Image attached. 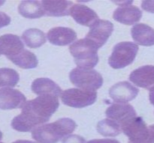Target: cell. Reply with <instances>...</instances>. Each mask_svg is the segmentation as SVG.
Returning <instances> with one entry per match:
<instances>
[{
    "label": "cell",
    "mask_w": 154,
    "mask_h": 143,
    "mask_svg": "<svg viewBox=\"0 0 154 143\" xmlns=\"http://www.w3.org/2000/svg\"><path fill=\"white\" fill-rule=\"evenodd\" d=\"M141 7L150 13H154V1H143Z\"/></svg>",
    "instance_id": "4316f807"
},
{
    "label": "cell",
    "mask_w": 154,
    "mask_h": 143,
    "mask_svg": "<svg viewBox=\"0 0 154 143\" xmlns=\"http://www.w3.org/2000/svg\"><path fill=\"white\" fill-rule=\"evenodd\" d=\"M87 143H120L117 139H93Z\"/></svg>",
    "instance_id": "83f0119b"
},
{
    "label": "cell",
    "mask_w": 154,
    "mask_h": 143,
    "mask_svg": "<svg viewBox=\"0 0 154 143\" xmlns=\"http://www.w3.org/2000/svg\"><path fill=\"white\" fill-rule=\"evenodd\" d=\"M60 106L58 97L41 95L26 101L22 112L11 121L14 130L20 132L32 131L36 126L48 122Z\"/></svg>",
    "instance_id": "6da1fadb"
},
{
    "label": "cell",
    "mask_w": 154,
    "mask_h": 143,
    "mask_svg": "<svg viewBox=\"0 0 154 143\" xmlns=\"http://www.w3.org/2000/svg\"><path fill=\"white\" fill-rule=\"evenodd\" d=\"M98 49L99 48L86 37L74 42L69 46L75 64L83 70H90L96 67L99 62Z\"/></svg>",
    "instance_id": "3957f363"
},
{
    "label": "cell",
    "mask_w": 154,
    "mask_h": 143,
    "mask_svg": "<svg viewBox=\"0 0 154 143\" xmlns=\"http://www.w3.org/2000/svg\"><path fill=\"white\" fill-rule=\"evenodd\" d=\"M13 143H37L35 142H32V141H29V140H17L15 141Z\"/></svg>",
    "instance_id": "4dcf8cb0"
},
{
    "label": "cell",
    "mask_w": 154,
    "mask_h": 143,
    "mask_svg": "<svg viewBox=\"0 0 154 143\" xmlns=\"http://www.w3.org/2000/svg\"><path fill=\"white\" fill-rule=\"evenodd\" d=\"M120 127L129 138L128 143H150L148 127L141 117H135Z\"/></svg>",
    "instance_id": "52a82bcc"
},
{
    "label": "cell",
    "mask_w": 154,
    "mask_h": 143,
    "mask_svg": "<svg viewBox=\"0 0 154 143\" xmlns=\"http://www.w3.org/2000/svg\"><path fill=\"white\" fill-rule=\"evenodd\" d=\"M4 3H5V1H0V6L2 5V4H4Z\"/></svg>",
    "instance_id": "d6a6232c"
},
{
    "label": "cell",
    "mask_w": 154,
    "mask_h": 143,
    "mask_svg": "<svg viewBox=\"0 0 154 143\" xmlns=\"http://www.w3.org/2000/svg\"><path fill=\"white\" fill-rule=\"evenodd\" d=\"M139 90L129 83L123 81L113 85L109 90V95L114 102L126 103L134 100L138 95Z\"/></svg>",
    "instance_id": "9c48e42d"
},
{
    "label": "cell",
    "mask_w": 154,
    "mask_h": 143,
    "mask_svg": "<svg viewBox=\"0 0 154 143\" xmlns=\"http://www.w3.org/2000/svg\"><path fill=\"white\" fill-rule=\"evenodd\" d=\"M90 28L86 38L93 42L99 49L106 43L114 31L112 22L105 19H99Z\"/></svg>",
    "instance_id": "ba28073f"
},
{
    "label": "cell",
    "mask_w": 154,
    "mask_h": 143,
    "mask_svg": "<svg viewBox=\"0 0 154 143\" xmlns=\"http://www.w3.org/2000/svg\"><path fill=\"white\" fill-rule=\"evenodd\" d=\"M33 93L37 95H53L58 97L62 95V89L55 82L48 78H38L31 85Z\"/></svg>",
    "instance_id": "e0dca14e"
},
{
    "label": "cell",
    "mask_w": 154,
    "mask_h": 143,
    "mask_svg": "<svg viewBox=\"0 0 154 143\" xmlns=\"http://www.w3.org/2000/svg\"><path fill=\"white\" fill-rule=\"evenodd\" d=\"M45 15L49 16H63L70 15V9L73 6L71 1H42Z\"/></svg>",
    "instance_id": "d6986e66"
},
{
    "label": "cell",
    "mask_w": 154,
    "mask_h": 143,
    "mask_svg": "<svg viewBox=\"0 0 154 143\" xmlns=\"http://www.w3.org/2000/svg\"><path fill=\"white\" fill-rule=\"evenodd\" d=\"M76 127L75 121L71 118H60L55 122L36 127L32 131V137L38 143H57L71 134Z\"/></svg>",
    "instance_id": "7a4b0ae2"
},
{
    "label": "cell",
    "mask_w": 154,
    "mask_h": 143,
    "mask_svg": "<svg viewBox=\"0 0 154 143\" xmlns=\"http://www.w3.org/2000/svg\"><path fill=\"white\" fill-rule=\"evenodd\" d=\"M11 17L5 13L0 11V28L7 26L10 24Z\"/></svg>",
    "instance_id": "484cf974"
},
{
    "label": "cell",
    "mask_w": 154,
    "mask_h": 143,
    "mask_svg": "<svg viewBox=\"0 0 154 143\" xmlns=\"http://www.w3.org/2000/svg\"><path fill=\"white\" fill-rule=\"evenodd\" d=\"M48 39L51 43L57 46H66L77 39V34L72 28L56 27L48 31Z\"/></svg>",
    "instance_id": "9a60e30c"
},
{
    "label": "cell",
    "mask_w": 154,
    "mask_h": 143,
    "mask_svg": "<svg viewBox=\"0 0 154 143\" xmlns=\"http://www.w3.org/2000/svg\"><path fill=\"white\" fill-rule=\"evenodd\" d=\"M98 133L104 136L114 137L121 133V127L115 121L111 119H104L99 121L96 127Z\"/></svg>",
    "instance_id": "603a6c76"
},
{
    "label": "cell",
    "mask_w": 154,
    "mask_h": 143,
    "mask_svg": "<svg viewBox=\"0 0 154 143\" xmlns=\"http://www.w3.org/2000/svg\"><path fill=\"white\" fill-rule=\"evenodd\" d=\"M20 80L19 73L15 70L8 67L0 68V88L14 87Z\"/></svg>",
    "instance_id": "cb8c5ba5"
},
{
    "label": "cell",
    "mask_w": 154,
    "mask_h": 143,
    "mask_svg": "<svg viewBox=\"0 0 154 143\" xmlns=\"http://www.w3.org/2000/svg\"><path fill=\"white\" fill-rule=\"evenodd\" d=\"M70 15L78 23L84 26L90 27L99 19L96 11L81 4H73L70 9Z\"/></svg>",
    "instance_id": "2e32d148"
},
{
    "label": "cell",
    "mask_w": 154,
    "mask_h": 143,
    "mask_svg": "<svg viewBox=\"0 0 154 143\" xmlns=\"http://www.w3.org/2000/svg\"><path fill=\"white\" fill-rule=\"evenodd\" d=\"M26 103V98L22 92L11 88L0 89V109H20Z\"/></svg>",
    "instance_id": "30bf717a"
},
{
    "label": "cell",
    "mask_w": 154,
    "mask_h": 143,
    "mask_svg": "<svg viewBox=\"0 0 154 143\" xmlns=\"http://www.w3.org/2000/svg\"><path fill=\"white\" fill-rule=\"evenodd\" d=\"M149 98L152 104L154 105V86L150 89V94H149Z\"/></svg>",
    "instance_id": "f546056e"
},
{
    "label": "cell",
    "mask_w": 154,
    "mask_h": 143,
    "mask_svg": "<svg viewBox=\"0 0 154 143\" xmlns=\"http://www.w3.org/2000/svg\"><path fill=\"white\" fill-rule=\"evenodd\" d=\"M133 40L141 46H150L154 45V29L144 23H138L131 29Z\"/></svg>",
    "instance_id": "ac0fdd59"
},
{
    "label": "cell",
    "mask_w": 154,
    "mask_h": 143,
    "mask_svg": "<svg viewBox=\"0 0 154 143\" xmlns=\"http://www.w3.org/2000/svg\"><path fill=\"white\" fill-rule=\"evenodd\" d=\"M18 11L21 16L29 19H37L45 15L40 1H22L18 6Z\"/></svg>",
    "instance_id": "ffe728a7"
},
{
    "label": "cell",
    "mask_w": 154,
    "mask_h": 143,
    "mask_svg": "<svg viewBox=\"0 0 154 143\" xmlns=\"http://www.w3.org/2000/svg\"><path fill=\"white\" fill-rule=\"evenodd\" d=\"M22 39L29 48H38L46 42L45 34L38 28H29L23 33Z\"/></svg>",
    "instance_id": "7402d4cb"
},
{
    "label": "cell",
    "mask_w": 154,
    "mask_h": 143,
    "mask_svg": "<svg viewBox=\"0 0 154 143\" xmlns=\"http://www.w3.org/2000/svg\"><path fill=\"white\" fill-rule=\"evenodd\" d=\"M129 80L137 86L150 90L154 86V66L144 65L133 70Z\"/></svg>",
    "instance_id": "7c38bea8"
},
{
    "label": "cell",
    "mask_w": 154,
    "mask_h": 143,
    "mask_svg": "<svg viewBox=\"0 0 154 143\" xmlns=\"http://www.w3.org/2000/svg\"><path fill=\"white\" fill-rule=\"evenodd\" d=\"M0 143H2V142H0Z\"/></svg>",
    "instance_id": "836d02e7"
},
{
    "label": "cell",
    "mask_w": 154,
    "mask_h": 143,
    "mask_svg": "<svg viewBox=\"0 0 154 143\" xmlns=\"http://www.w3.org/2000/svg\"><path fill=\"white\" fill-rule=\"evenodd\" d=\"M105 115L108 118L118 123L120 126L137 117L133 106L126 103H114L111 105L107 109Z\"/></svg>",
    "instance_id": "8fae6325"
},
{
    "label": "cell",
    "mask_w": 154,
    "mask_h": 143,
    "mask_svg": "<svg viewBox=\"0 0 154 143\" xmlns=\"http://www.w3.org/2000/svg\"><path fill=\"white\" fill-rule=\"evenodd\" d=\"M71 82L78 88L96 91L103 84L102 75L95 70H83L75 67L69 73Z\"/></svg>",
    "instance_id": "5b68a950"
},
{
    "label": "cell",
    "mask_w": 154,
    "mask_h": 143,
    "mask_svg": "<svg viewBox=\"0 0 154 143\" xmlns=\"http://www.w3.org/2000/svg\"><path fill=\"white\" fill-rule=\"evenodd\" d=\"M149 129V136H150V143H154V124L148 127Z\"/></svg>",
    "instance_id": "f1b7e54d"
},
{
    "label": "cell",
    "mask_w": 154,
    "mask_h": 143,
    "mask_svg": "<svg viewBox=\"0 0 154 143\" xmlns=\"http://www.w3.org/2000/svg\"><path fill=\"white\" fill-rule=\"evenodd\" d=\"M142 12L136 6L124 4L117 7L114 12L113 18L124 25H133L141 19Z\"/></svg>",
    "instance_id": "4fadbf2b"
},
{
    "label": "cell",
    "mask_w": 154,
    "mask_h": 143,
    "mask_svg": "<svg viewBox=\"0 0 154 143\" xmlns=\"http://www.w3.org/2000/svg\"><path fill=\"white\" fill-rule=\"evenodd\" d=\"M24 49V44L20 37L12 34H7L0 37V55L7 58L14 56Z\"/></svg>",
    "instance_id": "5bb4252c"
},
{
    "label": "cell",
    "mask_w": 154,
    "mask_h": 143,
    "mask_svg": "<svg viewBox=\"0 0 154 143\" xmlns=\"http://www.w3.org/2000/svg\"><path fill=\"white\" fill-rule=\"evenodd\" d=\"M61 100L66 106L84 108L93 104L97 100V92L79 88H69L63 92Z\"/></svg>",
    "instance_id": "8992f818"
},
{
    "label": "cell",
    "mask_w": 154,
    "mask_h": 143,
    "mask_svg": "<svg viewBox=\"0 0 154 143\" xmlns=\"http://www.w3.org/2000/svg\"><path fill=\"white\" fill-rule=\"evenodd\" d=\"M138 46L133 42L124 41L117 43L109 57L108 64L114 69L124 68L132 64L136 57Z\"/></svg>",
    "instance_id": "277c9868"
},
{
    "label": "cell",
    "mask_w": 154,
    "mask_h": 143,
    "mask_svg": "<svg viewBox=\"0 0 154 143\" xmlns=\"http://www.w3.org/2000/svg\"><path fill=\"white\" fill-rule=\"evenodd\" d=\"M14 64L23 69L35 68L38 64V61L34 53L24 49L20 53L8 58Z\"/></svg>",
    "instance_id": "44dd1931"
},
{
    "label": "cell",
    "mask_w": 154,
    "mask_h": 143,
    "mask_svg": "<svg viewBox=\"0 0 154 143\" xmlns=\"http://www.w3.org/2000/svg\"><path fill=\"white\" fill-rule=\"evenodd\" d=\"M2 136H3V135H2V133L1 130H0V140H1V139H2Z\"/></svg>",
    "instance_id": "1f68e13d"
},
{
    "label": "cell",
    "mask_w": 154,
    "mask_h": 143,
    "mask_svg": "<svg viewBox=\"0 0 154 143\" xmlns=\"http://www.w3.org/2000/svg\"><path fill=\"white\" fill-rule=\"evenodd\" d=\"M63 143H87L85 139L78 135H69L63 139Z\"/></svg>",
    "instance_id": "d4e9b609"
}]
</instances>
